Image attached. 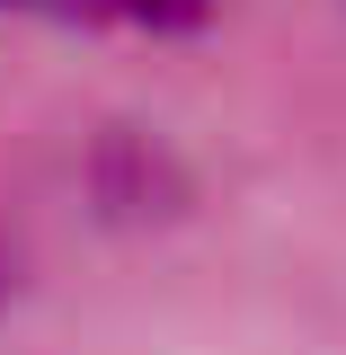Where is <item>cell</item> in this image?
Segmentation results:
<instances>
[{"label":"cell","instance_id":"obj_1","mask_svg":"<svg viewBox=\"0 0 346 355\" xmlns=\"http://www.w3.org/2000/svg\"><path fill=\"white\" fill-rule=\"evenodd\" d=\"M116 9H125V18H142V27H196L214 0H116Z\"/></svg>","mask_w":346,"mask_h":355},{"label":"cell","instance_id":"obj_2","mask_svg":"<svg viewBox=\"0 0 346 355\" xmlns=\"http://www.w3.org/2000/svg\"><path fill=\"white\" fill-rule=\"evenodd\" d=\"M44 9H80V0H44Z\"/></svg>","mask_w":346,"mask_h":355}]
</instances>
